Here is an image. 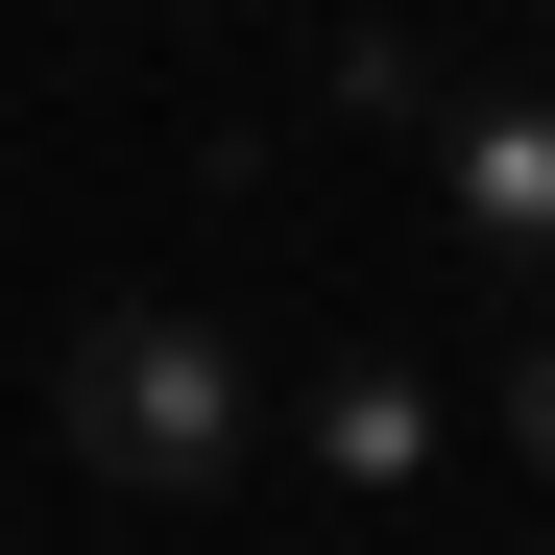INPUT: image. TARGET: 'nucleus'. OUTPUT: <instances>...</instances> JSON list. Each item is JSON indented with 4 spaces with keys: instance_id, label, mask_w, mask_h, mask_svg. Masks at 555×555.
<instances>
[{
    "instance_id": "1",
    "label": "nucleus",
    "mask_w": 555,
    "mask_h": 555,
    "mask_svg": "<svg viewBox=\"0 0 555 555\" xmlns=\"http://www.w3.org/2000/svg\"><path fill=\"white\" fill-rule=\"evenodd\" d=\"M49 435L98 459V483H145V507H218L266 459V362L218 314H73L49 338Z\"/></svg>"
},
{
    "instance_id": "2",
    "label": "nucleus",
    "mask_w": 555,
    "mask_h": 555,
    "mask_svg": "<svg viewBox=\"0 0 555 555\" xmlns=\"http://www.w3.org/2000/svg\"><path fill=\"white\" fill-rule=\"evenodd\" d=\"M435 218H459L483 291L555 314V98H435Z\"/></svg>"
},
{
    "instance_id": "3",
    "label": "nucleus",
    "mask_w": 555,
    "mask_h": 555,
    "mask_svg": "<svg viewBox=\"0 0 555 555\" xmlns=\"http://www.w3.org/2000/svg\"><path fill=\"white\" fill-rule=\"evenodd\" d=\"M291 435H314V483H338V507H411V483H435V459H459V387H435V362H411V338H338Z\"/></svg>"
},
{
    "instance_id": "4",
    "label": "nucleus",
    "mask_w": 555,
    "mask_h": 555,
    "mask_svg": "<svg viewBox=\"0 0 555 555\" xmlns=\"http://www.w3.org/2000/svg\"><path fill=\"white\" fill-rule=\"evenodd\" d=\"M314 121H435V49H411V25H338V49H314Z\"/></svg>"
}]
</instances>
